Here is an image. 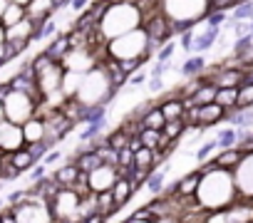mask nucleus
<instances>
[{"label": "nucleus", "instance_id": "f257e3e1", "mask_svg": "<svg viewBox=\"0 0 253 223\" xmlns=\"http://www.w3.org/2000/svg\"><path fill=\"white\" fill-rule=\"evenodd\" d=\"M236 201H238V186H236L233 171L213 169L211 174L201 176V184L196 191V203L204 211H226Z\"/></svg>", "mask_w": 253, "mask_h": 223}, {"label": "nucleus", "instance_id": "f03ea898", "mask_svg": "<svg viewBox=\"0 0 253 223\" xmlns=\"http://www.w3.org/2000/svg\"><path fill=\"white\" fill-rule=\"evenodd\" d=\"M142 18H144V13L139 10L137 3H124V0H119V3H109L104 18L97 23V30L109 42L112 37H119L129 30L142 28Z\"/></svg>", "mask_w": 253, "mask_h": 223}, {"label": "nucleus", "instance_id": "7ed1b4c3", "mask_svg": "<svg viewBox=\"0 0 253 223\" xmlns=\"http://www.w3.org/2000/svg\"><path fill=\"white\" fill-rule=\"evenodd\" d=\"M104 55H109L112 60H142L144 65L149 60H154V50L149 47V40H147V33L142 28L137 30H129L119 37H112L107 42V50Z\"/></svg>", "mask_w": 253, "mask_h": 223}, {"label": "nucleus", "instance_id": "20e7f679", "mask_svg": "<svg viewBox=\"0 0 253 223\" xmlns=\"http://www.w3.org/2000/svg\"><path fill=\"white\" fill-rule=\"evenodd\" d=\"M3 102V109H5V119L13 122V124H25L30 117L38 114V102L25 94V92H18V89H8V94L0 99Z\"/></svg>", "mask_w": 253, "mask_h": 223}, {"label": "nucleus", "instance_id": "39448f33", "mask_svg": "<svg viewBox=\"0 0 253 223\" xmlns=\"http://www.w3.org/2000/svg\"><path fill=\"white\" fill-rule=\"evenodd\" d=\"M47 208L52 213V221H60V218H80V196L72 191V188H60L50 201H47Z\"/></svg>", "mask_w": 253, "mask_h": 223}, {"label": "nucleus", "instance_id": "423d86ee", "mask_svg": "<svg viewBox=\"0 0 253 223\" xmlns=\"http://www.w3.org/2000/svg\"><path fill=\"white\" fill-rule=\"evenodd\" d=\"M25 147V137H23V127L13 124V122H0V151L3 154H13L18 149Z\"/></svg>", "mask_w": 253, "mask_h": 223}, {"label": "nucleus", "instance_id": "0eeeda50", "mask_svg": "<svg viewBox=\"0 0 253 223\" xmlns=\"http://www.w3.org/2000/svg\"><path fill=\"white\" fill-rule=\"evenodd\" d=\"M114 181H117V166H109V164H99L97 169H92L87 174V184H89V191L92 193L112 191Z\"/></svg>", "mask_w": 253, "mask_h": 223}, {"label": "nucleus", "instance_id": "6e6552de", "mask_svg": "<svg viewBox=\"0 0 253 223\" xmlns=\"http://www.w3.org/2000/svg\"><path fill=\"white\" fill-rule=\"evenodd\" d=\"M13 213H15L18 223H52V213H50L47 203H23V206H13Z\"/></svg>", "mask_w": 253, "mask_h": 223}, {"label": "nucleus", "instance_id": "1a4fd4ad", "mask_svg": "<svg viewBox=\"0 0 253 223\" xmlns=\"http://www.w3.org/2000/svg\"><path fill=\"white\" fill-rule=\"evenodd\" d=\"M226 114H228V112L221 104H216V102L201 104V107H196V127L209 129V127H213L218 122H226Z\"/></svg>", "mask_w": 253, "mask_h": 223}, {"label": "nucleus", "instance_id": "9d476101", "mask_svg": "<svg viewBox=\"0 0 253 223\" xmlns=\"http://www.w3.org/2000/svg\"><path fill=\"white\" fill-rule=\"evenodd\" d=\"M216 87H241L243 82V67H236V65H223L218 67L216 74L209 77Z\"/></svg>", "mask_w": 253, "mask_h": 223}, {"label": "nucleus", "instance_id": "9b49d317", "mask_svg": "<svg viewBox=\"0 0 253 223\" xmlns=\"http://www.w3.org/2000/svg\"><path fill=\"white\" fill-rule=\"evenodd\" d=\"M55 13H57L55 0H30V5L25 8V15H28L30 20H35V23H45V20H50Z\"/></svg>", "mask_w": 253, "mask_h": 223}, {"label": "nucleus", "instance_id": "f8f14e48", "mask_svg": "<svg viewBox=\"0 0 253 223\" xmlns=\"http://www.w3.org/2000/svg\"><path fill=\"white\" fill-rule=\"evenodd\" d=\"M218 35H221V28H206L204 33H194V45H191V52H196V55H204L206 50H211L213 45H216V40H218Z\"/></svg>", "mask_w": 253, "mask_h": 223}, {"label": "nucleus", "instance_id": "ddd939ff", "mask_svg": "<svg viewBox=\"0 0 253 223\" xmlns=\"http://www.w3.org/2000/svg\"><path fill=\"white\" fill-rule=\"evenodd\" d=\"M213 161H216V166H218V169L236 171V169H238V164L243 161V151H241L238 147H233V149H218V154L213 156Z\"/></svg>", "mask_w": 253, "mask_h": 223}, {"label": "nucleus", "instance_id": "4468645a", "mask_svg": "<svg viewBox=\"0 0 253 223\" xmlns=\"http://www.w3.org/2000/svg\"><path fill=\"white\" fill-rule=\"evenodd\" d=\"M45 119L42 117H30L25 124H23V137H25V144H35V142H42L45 139Z\"/></svg>", "mask_w": 253, "mask_h": 223}, {"label": "nucleus", "instance_id": "2eb2a0df", "mask_svg": "<svg viewBox=\"0 0 253 223\" xmlns=\"http://www.w3.org/2000/svg\"><path fill=\"white\" fill-rule=\"evenodd\" d=\"M199 184H201V174H199V171H191V174H186L184 179L174 181V193H176V196H181V198L196 196Z\"/></svg>", "mask_w": 253, "mask_h": 223}, {"label": "nucleus", "instance_id": "dca6fc26", "mask_svg": "<svg viewBox=\"0 0 253 223\" xmlns=\"http://www.w3.org/2000/svg\"><path fill=\"white\" fill-rule=\"evenodd\" d=\"M112 196H114L117 211H122L126 203L132 201V196H134V188H132L129 179H117V181H114V186H112Z\"/></svg>", "mask_w": 253, "mask_h": 223}, {"label": "nucleus", "instance_id": "f3484780", "mask_svg": "<svg viewBox=\"0 0 253 223\" xmlns=\"http://www.w3.org/2000/svg\"><path fill=\"white\" fill-rule=\"evenodd\" d=\"M246 134H248V132H243V129L223 127V129H218V134H216V147H218V149H233V147H238V142H241Z\"/></svg>", "mask_w": 253, "mask_h": 223}, {"label": "nucleus", "instance_id": "a211bd4d", "mask_svg": "<svg viewBox=\"0 0 253 223\" xmlns=\"http://www.w3.org/2000/svg\"><path fill=\"white\" fill-rule=\"evenodd\" d=\"M80 174H82V171L77 169V164H75V161H65V164L52 174V179H55L62 188H72V184L80 179Z\"/></svg>", "mask_w": 253, "mask_h": 223}, {"label": "nucleus", "instance_id": "6ab92c4d", "mask_svg": "<svg viewBox=\"0 0 253 223\" xmlns=\"http://www.w3.org/2000/svg\"><path fill=\"white\" fill-rule=\"evenodd\" d=\"M226 122L231 124V127H236V129H243V132H248L251 127H253V107H248V109H231L228 114H226Z\"/></svg>", "mask_w": 253, "mask_h": 223}, {"label": "nucleus", "instance_id": "aec40b11", "mask_svg": "<svg viewBox=\"0 0 253 223\" xmlns=\"http://www.w3.org/2000/svg\"><path fill=\"white\" fill-rule=\"evenodd\" d=\"M67 50H70V40H67V35H60V33H57V35L47 42V47H45L42 52H45L52 62H62V57L67 55Z\"/></svg>", "mask_w": 253, "mask_h": 223}, {"label": "nucleus", "instance_id": "412c9836", "mask_svg": "<svg viewBox=\"0 0 253 223\" xmlns=\"http://www.w3.org/2000/svg\"><path fill=\"white\" fill-rule=\"evenodd\" d=\"M204 70H206V57H204V55H191V57H186L184 65L179 67V74L191 79V77L204 74Z\"/></svg>", "mask_w": 253, "mask_h": 223}, {"label": "nucleus", "instance_id": "4be33fe9", "mask_svg": "<svg viewBox=\"0 0 253 223\" xmlns=\"http://www.w3.org/2000/svg\"><path fill=\"white\" fill-rule=\"evenodd\" d=\"M159 109H162V114H164V119L169 122V119H181L184 117V102L179 99V97H167V99H162L159 102Z\"/></svg>", "mask_w": 253, "mask_h": 223}, {"label": "nucleus", "instance_id": "5701e85b", "mask_svg": "<svg viewBox=\"0 0 253 223\" xmlns=\"http://www.w3.org/2000/svg\"><path fill=\"white\" fill-rule=\"evenodd\" d=\"M10 161H13V166L20 171V174H28L35 164H38V159L28 151V147H23V149H18V151H13L10 154Z\"/></svg>", "mask_w": 253, "mask_h": 223}, {"label": "nucleus", "instance_id": "b1692460", "mask_svg": "<svg viewBox=\"0 0 253 223\" xmlns=\"http://www.w3.org/2000/svg\"><path fill=\"white\" fill-rule=\"evenodd\" d=\"M216 104H221L226 112H231V109H236V104H238V87H218L216 89V99H213Z\"/></svg>", "mask_w": 253, "mask_h": 223}, {"label": "nucleus", "instance_id": "393cba45", "mask_svg": "<svg viewBox=\"0 0 253 223\" xmlns=\"http://www.w3.org/2000/svg\"><path fill=\"white\" fill-rule=\"evenodd\" d=\"M164 124H167V119H164V114H162V109H159V104H154L147 114L142 117V127L144 129H164Z\"/></svg>", "mask_w": 253, "mask_h": 223}, {"label": "nucleus", "instance_id": "a878e982", "mask_svg": "<svg viewBox=\"0 0 253 223\" xmlns=\"http://www.w3.org/2000/svg\"><path fill=\"white\" fill-rule=\"evenodd\" d=\"M216 89H218V87H216L213 82H204V84L194 92V97H189V99H191L196 107L209 104V102H213V99H216Z\"/></svg>", "mask_w": 253, "mask_h": 223}, {"label": "nucleus", "instance_id": "bb28decb", "mask_svg": "<svg viewBox=\"0 0 253 223\" xmlns=\"http://www.w3.org/2000/svg\"><path fill=\"white\" fill-rule=\"evenodd\" d=\"M129 139H132V134H126V132L119 127V129H114V132L107 134V147H112L114 151H122V149L129 147Z\"/></svg>", "mask_w": 253, "mask_h": 223}, {"label": "nucleus", "instance_id": "cd10ccee", "mask_svg": "<svg viewBox=\"0 0 253 223\" xmlns=\"http://www.w3.org/2000/svg\"><path fill=\"white\" fill-rule=\"evenodd\" d=\"M20 20H25V8H20V5H15V3H10V8L5 10V15L0 18V25H3L5 30L8 28H13V25H18Z\"/></svg>", "mask_w": 253, "mask_h": 223}, {"label": "nucleus", "instance_id": "c85d7f7f", "mask_svg": "<svg viewBox=\"0 0 253 223\" xmlns=\"http://www.w3.org/2000/svg\"><path fill=\"white\" fill-rule=\"evenodd\" d=\"M184 132H186V122H184V119H169V122L164 124V129H162V134H164L167 139H171V142H179V139L184 137Z\"/></svg>", "mask_w": 253, "mask_h": 223}, {"label": "nucleus", "instance_id": "c756f323", "mask_svg": "<svg viewBox=\"0 0 253 223\" xmlns=\"http://www.w3.org/2000/svg\"><path fill=\"white\" fill-rule=\"evenodd\" d=\"M134 166H139V169H154V149L139 147L134 151Z\"/></svg>", "mask_w": 253, "mask_h": 223}, {"label": "nucleus", "instance_id": "7c9ffc66", "mask_svg": "<svg viewBox=\"0 0 253 223\" xmlns=\"http://www.w3.org/2000/svg\"><path fill=\"white\" fill-rule=\"evenodd\" d=\"M159 139H162V132L159 129H144L142 127V132H139V142H142V147H147V149H159Z\"/></svg>", "mask_w": 253, "mask_h": 223}, {"label": "nucleus", "instance_id": "2f4dec72", "mask_svg": "<svg viewBox=\"0 0 253 223\" xmlns=\"http://www.w3.org/2000/svg\"><path fill=\"white\" fill-rule=\"evenodd\" d=\"M154 169H139V166H132V174H129V184H132V188H134V193L147 184V179H149V174H152Z\"/></svg>", "mask_w": 253, "mask_h": 223}, {"label": "nucleus", "instance_id": "473e14b6", "mask_svg": "<svg viewBox=\"0 0 253 223\" xmlns=\"http://www.w3.org/2000/svg\"><path fill=\"white\" fill-rule=\"evenodd\" d=\"M238 109H248V107H253V84H248V82H243L241 87H238V104H236Z\"/></svg>", "mask_w": 253, "mask_h": 223}, {"label": "nucleus", "instance_id": "72a5a7b5", "mask_svg": "<svg viewBox=\"0 0 253 223\" xmlns=\"http://www.w3.org/2000/svg\"><path fill=\"white\" fill-rule=\"evenodd\" d=\"M147 79H149V70H147V67H139V70H134L129 77H126V87L137 89V87L147 84Z\"/></svg>", "mask_w": 253, "mask_h": 223}, {"label": "nucleus", "instance_id": "f704fd0d", "mask_svg": "<svg viewBox=\"0 0 253 223\" xmlns=\"http://www.w3.org/2000/svg\"><path fill=\"white\" fill-rule=\"evenodd\" d=\"M226 20H228V13H226V10H209V13L204 15L206 28H221Z\"/></svg>", "mask_w": 253, "mask_h": 223}, {"label": "nucleus", "instance_id": "c9c22d12", "mask_svg": "<svg viewBox=\"0 0 253 223\" xmlns=\"http://www.w3.org/2000/svg\"><path fill=\"white\" fill-rule=\"evenodd\" d=\"M174 52H176V42H174V40H169V42H164V45L154 52V60H157V62H171Z\"/></svg>", "mask_w": 253, "mask_h": 223}, {"label": "nucleus", "instance_id": "e433bc0d", "mask_svg": "<svg viewBox=\"0 0 253 223\" xmlns=\"http://www.w3.org/2000/svg\"><path fill=\"white\" fill-rule=\"evenodd\" d=\"M253 18V0L248 3H238L233 8V20H251Z\"/></svg>", "mask_w": 253, "mask_h": 223}, {"label": "nucleus", "instance_id": "4c0bfd02", "mask_svg": "<svg viewBox=\"0 0 253 223\" xmlns=\"http://www.w3.org/2000/svg\"><path fill=\"white\" fill-rule=\"evenodd\" d=\"M216 149H218V147H216V139H213V142H206V144H201V147L196 149V154H194L196 164H204V161H206V159H209V156L216 151Z\"/></svg>", "mask_w": 253, "mask_h": 223}, {"label": "nucleus", "instance_id": "58836bf2", "mask_svg": "<svg viewBox=\"0 0 253 223\" xmlns=\"http://www.w3.org/2000/svg\"><path fill=\"white\" fill-rule=\"evenodd\" d=\"M253 47V33H248V35H241L236 42H233V52H236V57H241L243 52H248Z\"/></svg>", "mask_w": 253, "mask_h": 223}, {"label": "nucleus", "instance_id": "ea45409f", "mask_svg": "<svg viewBox=\"0 0 253 223\" xmlns=\"http://www.w3.org/2000/svg\"><path fill=\"white\" fill-rule=\"evenodd\" d=\"M236 8V0H209V10H226Z\"/></svg>", "mask_w": 253, "mask_h": 223}, {"label": "nucleus", "instance_id": "a19ab883", "mask_svg": "<svg viewBox=\"0 0 253 223\" xmlns=\"http://www.w3.org/2000/svg\"><path fill=\"white\" fill-rule=\"evenodd\" d=\"M60 159H62V151H60V149L55 147V149H50V151H47V154L42 156V164H45V166L50 169V166H55V164H57Z\"/></svg>", "mask_w": 253, "mask_h": 223}, {"label": "nucleus", "instance_id": "79ce46f5", "mask_svg": "<svg viewBox=\"0 0 253 223\" xmlns=\"http://www.w3.org/2000/svg\"><path fill=\"white\" fill-rule=\"evenodd\" d=\"M117 166H134V151L129 147L119 151V164Z\"/></svg>", "mask_w": 253, "mask_h": 223}, {"label": "nucleus", "instance_id": "37998d69", "mask_svg": "<svg viewBox=\"0 0 253 223\" xmlns=\"http://www.w3.org/2000/svg\"><path fill=\"white\" fill-rule=\"evenodd\" d=\"M191 45H194V30L181 33V35H179V47H181L184 52H191Z\"/></svg>", "mask_w": 253, "mask_h": 223}, {"label": "nucleus", "instance_id": "c03bdc74", "mask_svg": "<svg viewBox=\"0 0 253 223\" xmlns=\"http://www.w3.org/2000/svg\"><path fill=\"white\" fill-rule=\"evenodd\" d=\"M28 174H30V179H33V181H40V179H45V176H47V166H45L42 161H38Z\"/></svg>", "mask_w": 253, "mask_h": 223}, {"label": "nucleus", "instance_id": "a18cd8bd", "mask_svg": "<svg viewBox=\"0 0 253 223\" xmlns=\"http://www.w3.org/2000/svg\"><path fill=\"white\" fill-rule=\"evenodd\" d=\"M147 87H149V92H162L164 89V77H149Z\"/></svg>", "mask_w": 253, "mask_h": 223}, {"label": "nucleus", "instance_id": "49530a36", "mask_svg": "<svg viewBox=\"0 0 253 223\" xmlns=\"http://www.w3.org/2000/svg\"><path fill=\"white\" fill-rule=\"evenodd\" d=\"M89 5H92V0H70V8H72L77 15H80L82 10H87Z\"/></svg>", "mask_w": 253, "mask_h": 223}, {"label": "nucleus", "instance_id": "de8ad7c7", "mask_svg": "<svg viewBox=\"0 0 253 223\" xmlns=\"http://www.w3.org/2000/svg\"><path fill=\"white\" fill-rule=\"evenodd\" d=\"M0 223H18V218H15V213H13L10 206L5 211H0Z\"/></svg>", "mask_w": 253, "mask_h": 223}, {"label": "nucleus", "instance_id": "09e8293b", "mask_svg": "<svg viewBox=\"0 0 253 223\" xmlns=\"http://www.w3.org/2000/svg\"><path fill=\"white\" fill-rule=\"evenodd\" d=\"M82 223H107V216H102V213H92V216H87Z\"/></svg>", "mask_w": 253, "mask_h": 223}, {"label": "nucleus", "instance_id": "8fccbe9b", "mask_svg": "<svg viewBox=\"0 0 253 223\" xmlns=\"http://www.w3.org/2000/svg\"><path fill=\"white\" fill-rule=\"evenodd\" d=\"M10 8V0H0V18L5 15V10Z\"/></svg>", "mask_w": 253, "mask_h": 223}, {"label": "nucleus", "instance_id": "3c124183", "mask_svg": "<svg viewBox=\"0 0 253 223\" xmlns=\"http://www.w3.org/2000/svg\"><path fill=\"white\" fill-rule=\"evenodd\" d=\"M52 223H82L80 218H60V221H52Z\"/></svg>", "mask_w": 253, "mask_h": 223}, {"label": "nucleus", "instance_id": "603ef678", "mask_svg": "<svg viewBox=\"0 0 253 223\" xmlns=\"http://www.w3.org/2000/svg\"><path fill=\"white\" fill-rule=\"evenodd\" d=\"M10 3H15V5H20V8H28L30 0H10Z\"/></svg>", "mask_w": 253, "mask_h": 223}, {"label": "nucleus", "instance_id": "864d4df0", "mask_svg": "<svg viewBox=\"0 0 253 223\" xmlns=\"http://www.w3.org/2000/svg\"><path fill=\"white\" fill-rule=\"evenodd\" d=\"M3 45H5V28L0 25V47H3Z\"/></svg>", "mask_w": 253, "mask_h": 223}, {"label": "nucleus", "instance_id": "5fc2aeb1", "mask_svg": "<svg viewBox=\"0 0 253 223\" xmlns=\"http://www.w3.org/2000/svg\"><path fill=\"white\" fill-rule=\"evenodd\" d=\"M157 223H179V218H162V221H157Z\"/></svg>", "mask_w": 253, "mask_h": 223}, {"label": "nucleus", "instance_id": "6e6d98bb", "mask_svg": "<svg viewBox=\"0 0 253 223\" xmlns=\"http://www.w3.org/2000/svg\"><path fill=\"white\" fill-rule=\"evenodd\" d=\"M0 122H5V109H3V102H0Z\"/></svg>", "mask_w": 253, "mask_h": 223}, {"label": "nucleus", "instance_id": "4d7b16f0", "mask_svg": "<svg viewBox=\"0 0 253 223\" xmlns=\"http://www.w3.org/2000/svg\"><path fill=\"white\" fill-rule=\"evenodd\" d=\"M8 208V203H5V198H0V211H5Z\"/></svg>", "mask_w": 253, "mask_h": 223}, {"label": "nucleus", "instance_id": "13d9d810", "mask_svg": "<svg viewBox=\"0 0 253 223\" xmlns=\"http://www.w3.org/2000/svg\"><path fill=\"white\" fill-rule=\"evenodd\" d=\"M112 3H119V0H112ZM124 3H137V0H124Z\"/></svg>", "mask_w": 253, "mask_h": 223}, {"label": "nucleus", "instance_id": "bf43d9fd", "mask_svg": "<svg viewBox=\"0 0 253 223\" xmlns=\"http://www.w3.org/2000/svg\"><path fill=\"white\" fill-rule=\"evenodd\" d=\"M251 33H253V18H251Z\"/></svg>", "mask_w": 253, "mask_h": 223}]
</instances>
